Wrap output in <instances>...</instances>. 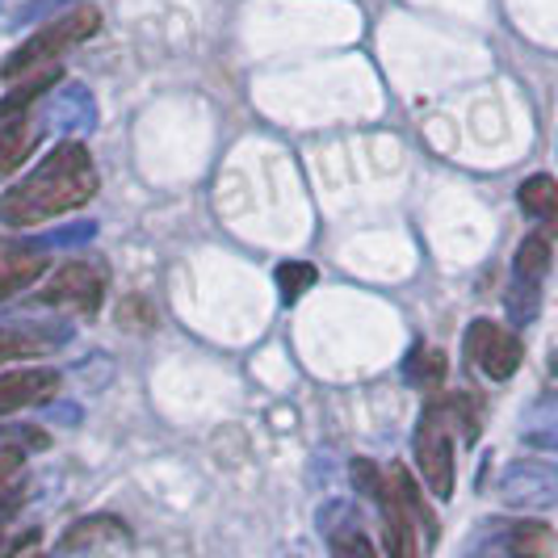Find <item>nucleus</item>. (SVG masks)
<instances>
[{"label": "nucleus", "instance_id": "obj_1", "mask_svg": "<svg viewBox=\"0 0 558 558\" xmlns=\"http://www.w3.org/2000/svg\"><path fill=\"white\" fill-rule=\"evenodd\" d=\"M97 165L84 143H59L56 151L34 165L9 194H0V223L4 227H38L59 219L68 210H81L97 197Z\"/></svg>", "mask_w": 558, "mask_h": 558}, {"label": "nucleus", "instance_id": "obj_2", "mask_svg": "<svg viewBox=\"0 0 558 558\" xmlns=\"http://www.w3.org/2000/svg\"><path fill=\"white\" fill-rule=\"evenodd\" d=\"M383 475H387V483H383L378 512H383L387 550H391V558H420L424 546H437V517L403 466H391Z\"/></svg>", "mask_w": 558, "mask_h": 558}, {"label": "nucleus", "instance_id": "obj_3", "mask_svg": "<svg viewBox=\"0 0 558 558\" xmlns=\"http://www.w3.org/2000/svg\"><path fill=\"white\" fill-rule=\"evenodd\" d=\"M97 29H101V9L81 4V9H72V13L56 17L51 26L34 29L22 47H13V51L4 56V63H0V76H4V81L29 76V72H38V68L56 63V59L63 56V51H72L76 43L93 38Z\"/></svg>", "mask_w": 558, "mask_h": 558}, {"label": "nucleus", "instance_id": "obj_4", "mask_svg": "<svg viewBox=\"0 0 558 558\" xmlns=\"http://www.w3.org/2000/svg\"><path fill=\"white\" fill-rule=\"evenodd\" d=\"M453 433H458V420H453L449 399H433L420 412L416 441H412L420 478H424L433 500H449L453 496Z\"/></svg>", "mask_w": 558, "mask_h": 558}, {"label": "nucleus", "instance_id": "obj_5", "mask_svg": "<svg viewBox=\"0 0 558 558\" xmlns=\"http://www.w3.org/2000/svg\"><path fill=\"white\" fill-rule=\"evenodd\" d=\"M106 265L101 260H68L59 265L51 281L34 294V303L43 307H68V311H81V315H93V311L106 303Z\"/></svg>", "mask_w": 558, "mask_h": 558}, {"label": "nucleus", "instance_id": "obj_6", "mask_svg": "<svg viewBox=\"0 0 558 558\" xmlns=\"http://www.w3.org/2000/svg\"><path fill=\"white\" fill-rule=\"evenodd\" d=\"M496 496L508 508H555L558 504V466L542 458H517L496 478Z\"/></svg>", "mask_w": 558, "mask_h": 558}, {"label": "nucleus", "instance_id": "obj_7", "mask_svg": "<svg viewBox=\"0 0 558 558\" xmlns=\"http://www.w3.org/2000/svg\"><path fill=\"white\" fill-rule=\"evenodd\" d=\"M466 357L478 365V374H487L492 383H508L517 369H521V336L492 324V319H475L466 328Z\"/></svg>", "mask_w": 558, "mask_h": 558}, {"label": "nucleus", "instance_id": "obj_8", "mask_svg": "<svg viewBox=\"0 0 558 558\" xmlns=\"http://www.w3.org/2000/svg\"><path fill=\"white\" fill-rule=\"evenodd\" d=\"M558 550V533L546 521H517L492 533V546L471 550V558H550Z\"/></svg>", "mask_w": 558, "mask_h": 558}, {"label": "nucleus", "instance_id": "obj_9", "mask_svg": "<svg viewBox=\"0 0 558 558\" xmlns=\"http://www.w3.org/2000/svg\"><path fill=\"white\" fill-rule=\"evenodd\" d=\"M38 122L47 131H59V135H88V131H97V101L88 97L84 84H59L56 93L43 101Z\"/></svg>", "mask_w": 558, "mask_h": 558}, {"label": "nucleus", "instance_id": "obj_10", "mask_svg": "<svg viewBox=\"0 0 558 558\" xmlns=\"http://www.w3.org/2000/svg\"><path fill=\"white\" fill-rule=\"evenodd\" d=\"M43 274H47V256L29 240H4L0 235V299H13V294L29 290Z\"/></svg>", "mask_w": 558, "mask_h": 558}, {"label": "nucleus", "instance_id": "obj_11", "mask_svg": "<svg viewBox=\"0 0 558 558\" xmlns=\"http://www.w3.org/2000/svg\"><path fill=\"white\" fill-rule=\"evenodd\" d=\"M59 391V374L56 369H17V374H4L0 378V416L9 412H22V408H38L47 399H56Z\"/></svg>", "mask_w": 558, "mask_h": 558}, {"label": "nucleus", "instance_id": "obj_12", "mask_svg": "<svg viewBox=\"0 0 558 558\" xmlns=\"http://www.w3.org/2000/svg\"><path fill=\"white\" fill-rule=\"evenodd\" d=\"M38 143H43V122H34L29 113L4 122V131H0V177H9V172L26 165Z\"/></svg>", "mask_w": 558, "mask_h": 558}, {"label": "nucleus", "instance_id": "obj_13", "mask_svg": "<svg viewBox=\"0 0 558 558\" xmlns=\"http://www.w3.org/2000/svg\"><path fill=\"white\" fill-rule=\"evenodd\" d=\"M59 81H63V72H59L56 63H47V68L29 72L26 81L17 84V88H9V97L0 101V126H4V122H13V118H22V113H29V106H34L43 93H51Z\"/></svg>", "mask_w": 558, "mask_h": 558}, {"label": "nucleus", "instance_id": "obj_14", "mask_svg": "<svg viewBox=\"0 0 558 558\" xmlns=\"http://www.w3.org/2000/svg\"><path fill=\"white\" fill-rule=\"evenodd\" d=\"M521 441L533 449H558V395H542L525 408Z\"/></svg>", "mask_w": 558, "mask_h": 558}, {"label": "nucleus", "instance_id": "obj_15", "mask_svg": "<svg viewBox=\"0 0 558 558\" xmlns=\"http://www.w3.org/2000/svg\"><path fill=\"white\" fill-rule=\"evenodd\" d=\"M517 202H521V210H525L530 219H555V215H558V185H555V177H546V172L530 177V181L517 190Z\"/></svg>", "mask_w": 558, "mask_h": 558}, {"label": "nucleus", "instance_id": "obj_16", "mask_svg": "<svg viewBox=\"0 0 558 558\" xmlns=\"http://www.w3.org/2000/svg\"><path fill=\"white\" fill-rule=\"evenodd\" d=\"M546 269H550V244H546V235H525L521 248H517V260H512V278L542 286Z\"/></svg>", "mask_w": 558, "mask_h": 558}, {"label": "nucleus", "instance_id": "obj_17", "mask_svg": "<svg viewBox=\"0 0 558 558\" xmlns=\"http://www.w3.org/2000/svg\"><path fill=\"white\" fill-rule=\"evenodd\" d=\"M408 383H416L420 391H433L446 383V353L441 349H416L408 357Z\"/></svg>", "mask_w": 558, "mask_h": 558}, {"label": "nucleus", "instance_id": "obj_18", "mask_svg": "<svg viewBox=\"0 0 558 558\" xmlns=\"http://www.w3.org/2000/svg\"><path fill=\"white\" fill-rule=\"evenodd\" d=\"M315 281H319V274H315V265H311V260H281V265H278L281 303H299V299L307 294Z\"/></svg>", "mask_w": 558, "mask_h": 558}, {"label": "nucleus", "instance_id": "obj_19", "mask_svg": "<svg viewBox=\"0 0 558 558\" xmlns=\"http://www.w3.org/2000/svg\"><path fill=\"white\" fill-rule=\"evenodd\" d=\"M106 533H113V537H126V525L122 521H113V517H88V521H81V525H72V530L63 533V550L72 555V550H81V546H88V542H101Z\"/></svg>", "mask_w": 558, "mask_h": 558}, {"label": "nucleus", "instance_id": "obj_20", "mask_svg": "<svg viewBox=\"0 0 558 558\" xmlns=\"http://www.w3.org/2000/svg\"><path fill=\"white\" fill-rule=\"evenodd\" d=\"M56 340H43L34 332H22V328H0V365L13 362V357H29V353H47Z\"/></svg>", "mask_w": 558, "mask_h": 558}, {"label": "nucleus", "instance_id": "obj_21", "mask_svg": "<svg viewBox=\"0 0 558 558\" xmlns=\"http://www.w3.org/2000/svg\"><path fill=\"white\" fill-rule=\"evenodd\" d=\"M504 307H508V315H512V324H530L533 315H537V286L512 278V286H508V299H504Z\"/></svg>", "mask_w": 558, "mask_h": 558}, {"label": "nucleus", "instance_id": "obj_22", "mask_svg": "<svg viewBox=\"0 0 558 558\" xmlns=\"http://www.w3.org/2000/svg\"><path fill=\"white\" fill-rule=\"evenodd\" d=\"M349 475H353V487L362 492L365 500H383V483H387V475H383V466L378 462H369V458H353V466H349Z\"/></svg>", "mask_w": 558, "mask_h": 558}, {"label": "nucleus", "instance_id": "obj_23", "mask_svg": "<svg viewBox=\"0 0 558 558\" xmlns=\"http://www.w3.org/2000/svg\"><path fill=\"white\" fill-rule=\"evenodd\" d=\"M93 231L97 223H72L56 231V235H43V240H34V248H51V244H84V240H93Z\"/></svg>", "mask_w": 558, "mask_h": 558}, {"label": "nucleus", "instance_id": "obj_24", "mask_svg": "<svg viewBox=\"0 0 558 558\" xmlns=\"http://www.w3.org/2000/svg\"><path fill=\"white\" fill-rule=\"evenodd\" d=\"M118 324H122V328H151V307H147L143 299H126V303L118 307Z\"/></svg>", "mask_w": 558, "mask_h": 558}, {"label": "nucleus", "instance_id": "obj_25", "mask_svg": "<svg viewBox=\"0 0 558 558\" xmlns=\"http://www.w3.org/2000/svg\"><path fill=\"white\" fill-rule=\"evenodd\" d=\"M38 542V530H17V533H0V558H13L22 555L26 546Z\"/></svg>", "mask_w": 558, "mask_h": 558}, {"label": "nucleus", "instance_id": "obj_26", "mask_svg": "<svg viewBox=\"0 0 558 558\" xmlns=\"http://www.w3.org/2000/svg\"><path fill=\"white\" fill-rule=\"evenodd\" d=\"M22 458H26V453H22V446H0V483H4V478L17 475Z\"/></svg>", "mask_w": 558, "mask_h": 558}, {"label": "nucleus", "instance_id": "obj_27", "mask_svg": "<svg viewBox=\"0 0 558 558\" xmlns=\"http://www.w3.org/2000/svg\"><path fill=\"white\" fill-rule=\"evenodd\" d=\"M63 4H72V0H34V4H26V9L17 13V22H26V17H43V13H59Z\"/></svg>", "mask_w": 558, "mask_h": 558}, {"label": "nucleus", "instance_id": "obj_28", "mask_svg": "<svg viewBox=\"0 0 558 558\" xmlns=\"http://www.w3.org/2000/svg\"><path fill=\"white\" fill-rule=\"evenodd\" d=\"M555 374H558V353H555Z\"/></svg>", "mask_w": 558, "mask_h": 558}, {"label": "nucleus", "instance_id": "obj_29", "mask_svg": "<svg viewBox=\"0 0 558 558\" xmlns=\"http://www.w3.org/2000/svg\"><path fill=\"white\" fill-rule=\"evenodd\" d=\"M555 235H558V219H555Z\"/></svg>", "mask_w": 558, "mask_h": 558}]
</instances>
